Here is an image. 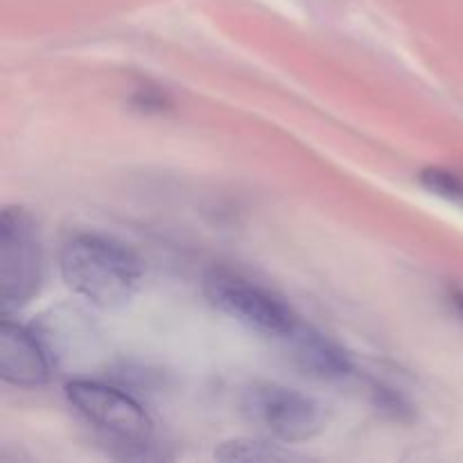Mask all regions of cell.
I'll return each mask as SVG.
<instances>
[{
	"label": "cell",
	"mask_w": 463,
	"mask_h": 463,
	"mask_svg": "<svg viewBox=\"0 0 463 463\" xmlns=\"http://www.w3.org/2000/svg\"><path fill=\"white\" fill-rule=\"evenodd\" d=\"M452 303H455V306L459 307V310L463 312V294H459V292L452 294Z\"/></svg>",
	"instance_id": "30bf717a"
},
{
	"label": "cell",
	"mask_w": 463,
	"mask_h": 463,
	"mask_svg": "<svg viewBox=\"0 0 463 463\" xmlns=\"http://www.w3.org/2000/svg\"><path fill=\"white\" fill-rule=\"evenodd\" d=\"M222 461H288L297 459V455L285 450L279 443L258 441V439H235V441L222 443L215 452Z\"/></svg>",
	"instance_id": "ba28073f"
},
{
	"label": "cell",
	"mask_w": 463,
	"mask_h": 463,
	"mask_svg": "<svg viewBox=\"0 0 463 463\" xmlns=\"http://www.w3.org/2000/svg\"><path fill=\"white\" fill-rule=\"evenodd\" d=\"M420 184L437 193L439 197H446L450 202H463V181L452 172L441 170V167H428V170L420 172Z\"/></svg>",
	"instance_id": "9c48e42d"
},
{
	"label": "cell",
	"mask_w": 463,
	"mask_h": 463,
	"mask_svg": "<svg viewBox=\"0 0 463 463\" xmlns=\"http://www.w3.org/2000/svg\"><path fill=\"white\" fill-rule=\"evenodd\" d=\"M68 405L86 425L102 434L122 459H158L154 452V423L145 407L122 389L98 380H72L66 384Z\"/></svg>",
	"instance_id": "7a4b0ae2"
},
{
	"label": "cell",
	"mask_w": 463,
	"mask_h": 463,
	"mask_svg": "<svg viewBox=\"0 0 463 463\" xmlns=\"http://www.w3.org/2000/svg\"><path fill=\"white\" fill-rule=\"evenodd\" d=\"M52 375V360L39 335L3 315L0 324V378L21 389L43 387Z\"/></svg>",
	"instance_id": "8992f818"
},
{
	"label": "cell",
	"mask_w": 463,
	"mask_h": 463,
	"mask_svg": "<svg viewBox=\"0 0 463 463\" xmlns=\"http://www.w3.org/2000/svg\"><path fill=\"white\" fill-rule=\"evenodd\" d=\"M289 346V355L303 373L319 380H342L351 375V357L337 344L312 326L301 324L283 339Z\"/></svg>",
	"instance_id": "52a82bcc"
},
{
	"label": "cell",
	"mask_w": 463,
	"mask_h": 463,
	"mask_svg": "<svg viewBox=\"0 0 463 463\" xmlns=\"http://www.w3.org/2000/svg\"><path fill=\"white\" fill-rule=\"evenodd\" d=\"M43 280V242L25 208H5L0 217V307L3 315L34 298Z\"/></svg>",
	"instance_id": "277c9868"
},
{
	"label": "cell",
	"mask_w": 463,
	"mask_h": 463,
	"mask_svg": "<svg viewBox=\"0 0 463 463\" xmlns=\"http://www.w3.org/2000/svg\"><path fill=\"white\" fill-rule=\"evenodd\" d=\"M203 294L217 310L267 337L285 339L301 324L283 298L233 269L213 267L206 271Z\"/></svg>",
	"instance_id": "3957f363"
},
{
	"label": "cell",
	"mask_w": 463,
	"mask_h": 463,
	"mask_svg": "<svg viewBox=\"0 0 463 463\" xmlns=\"http://www.w3.org/2000/svg\"><path fill=\"white\" fill-rule=\"evenodd\" d=\"M59 269L72 292L102 310L129 303L143 279L136 253L102 233L71 235L59 253Z\"/></svg>",
	"instance_id": "6da1fadb"
},
{
	"label": "cell",
	"mask_w": 463,
	"mask_h": 463,
	"mask_svg": "<svg viewBox=\"0 0 463 463\" xmlns=\"http://www.w3.org/2000/svg\"><path fill=\"white\" fill-rule=\"evenodd\" d=\"M242 410L253 425L276 441L303 443L324 430V411L306 393L280 384H253L242 398Z\"/></svg>",
	"instance_id": "5b68a950"
}]
</instances>
